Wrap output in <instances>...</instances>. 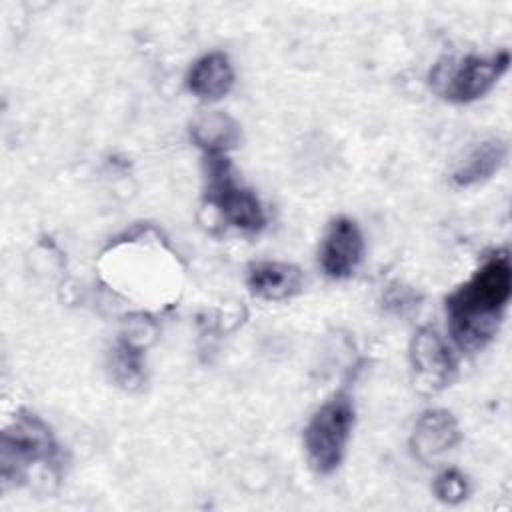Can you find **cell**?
Here are the masks:
<instances>
[{
  "instance_id": "1",
  "label": "cell",
  "mask_w": 512,
  "mask_h": 512,
  "mask_svg": "<svg viewBox=\"0 0 512 512\" xmlns=\"http://www.w3.org/2000/svg\"><path fill=\"white\" fill-rule=\"evenodd\" d=\"M510 294V256L498 250L446 298L448 332L462 352H478L496 336Z\"/></svg>"
},
{
  "instance_id": "2",
  "label": "cell",
  "mask_w": 512,
  "mask_h": 512,
  "mask_svg": "<svg viewBox=\"0 0 512 512\" xmlns=\"http://www.w3.org/2000/svg\"><path fill=\"white\" fill-rule=\"evenodd\" d=\"M510 66V52L490 56H444L428 72L434 94L452 104H468L488 94Z\"/></svg>"
},
{
  "instance_id": "3",
  "label": "cell",
  "mask_w": 512,
  "mask_h": 512,
  "mask_svg": "<svg viewBox=\"0 0 512 512\" xmlns=\"http://www.w3.org/2000/svg\"><path fill=\"white\" fill-rule=\"evenodd\" d=\"M0 464L4 486L24 480L34 464H44L58 474L62 464L60 446L48 424L36 414L20 412L2 434Z\"/></svg>"
},
{
  "instance_id": "4",
  "label": "cell",
  "mask_w": 512,
  "mask_h": 512,
  "mask_svg": "<svg viewBox=\"0 0 512 512\" xmlns=\"http://www.w3.org/2000/svg\"><path fill=\"white\" fill-rule=\"evenodd\" d=\"M204 198L222 218L244 234H258L266 226V212L260 198L238 184L226 154H206Z\"/></svg>"
},
{
  "instance_id": "5",
  "label": "cell",
  "mask_w": 512,
  "mask_h": 512,
  "mask_svg": "<svg viewBox=\"0 0 512 512\" xmlns=\"http://www.w3.org/2000/svg\"><path fill=\"white\" fill-rule=\"evenodd\" d=\"M354 426V404L348 394L338 392L326 400L304 428V450L318 474H332L346 452Z\"/></svg>"
},
{
  "instance_id": "6",
  "label": "cell",
  "mask_w": 512,
  "mask_h": 512,
  "mask_svg": "<svg viewBox=\"0 0 512 512\" xmlns=\"http://www.w3.org/2000/svg\"><path fill=\"white\" fill-rule=\"evenodd\" d=\"M410 366L416 388L436 394L450 386L456 376V358L446 340L430 326L420 328L410 342Z\"/></svg>"
},
{
  "instance_id": "7",
  "label": "cell",
  "mask_w": 512,
  "mask_h": 512,
  "mask_svg": "<svg viewBox=\"0 0 512 512\" xmlns=\"http://www.w3.org/2000/svg\"><path fill=\"white\" fill-rule=\"evenodd\" d=\"M364 256V238L352 218H334L320 244V266L328 278H350Z\"/></svg>"
},
{
  "instance_id": "8",
  "label": "cell",
  "mask_w": 512,
  "mask_h": 512,
  "mask_svg": "<svg viewBox=\"0 0 512 512\" xmlns=\"http://www.w3.org/2000/svg\"><path fill=\"white\" fill-rule=\"evenodd\" d=\"M460 438L462 434L456 418L448 410L436 408L422 412L416 420L410 436V448L420 462L430 464L456 448Z\"/></svg>"
},
{
  "instance_id": "9",
  "label": "cell",
  "mask_w": 512,
  "mask_h": 512,
  "mask_svg": "<svg viewBox=\"0 0 512 512\" xmlns=\"http://www.w3.org/2000/svg\"><path fill=\"white\" fill-rule=\"evenodd\" d=\"M302 272L298 266L278 260H260L248 266L246 284L248 290L270 302H282L296 296L302 290Z\"/></svg>"
},
{
  "instance_id": "10",
  "label": "cell",
  "mask_w": 512,
  "mask_h": 512,
  "mask_svg": "<svg viewBox=\"0 0 512 512\" xmlns=\"http://www.w3.org/2000/svg\"><path fill=\"white\" fill-rule=\"evenodd\" d=\"M186 86L204 102L224 98L234 86V68L230 58L220 50L200 56L186 74Z\"/></svg>"
},
{
  "instance_id": "11",
  "label": "cell",
  "mask_w": 512,
  "mask_h": 512,
  "mask_svg": "<svg viewBox=\"0 0 512 512\" xmlns=\"http://www.w3.org/2000/svg\"><path fill=\"white\" fill-rule=\"evenodd\" d=\"M506 154H508V146L504 140L500 138L482 140L454 168L452 182L460 188H468L488 180L494 172L500 170V166L506 160Z\"/></svg>"
},
{
  "instance_id": "12",
  "label": "cell",
  "mask_w": 512,
  "mask_h": 512,
  "mask_svg": "<svg viewBox=\"0 0 512 512\" xmlns=\"http://www.w3.org/2000/svg\"><path fill=\"white\" fill-rule=\"evenodd\" d=\"M190 136L204 154H226L238 146L240 126L224 112H206L190 124Z\"/></svg>"
},
{
  "instance_id": "13",
  "label": "cell",
  "mask_w": 512,
  "mask_h": 512,
  "mask_svg": "<svg viewBox=\"0 0 512 512\" xmlns=\"http://www.w3.org/2000/svg\"><path fill=\"white\" fill-rule=\"evenodd\" d=\"M112 372L118 384L124 388H136L144 380V360L142 348L130 338L120 340L112 354Z\"/></svg>"
},
{
  "instance_id": "14",
  "label": "cell",
  "mask_w": 512,
  "mask_h": 512,
  "mask_svg": "<svg viewBox=\"0 0 512 512\" xmlns=\"http://www.w3.org/2000/svg\"><path fill=\"white\" fill-rule=\"evenodd\" d=\"M434 496L444 502V504H460L462 500H466L470 486L466 476L456 470V468H448L444 472H440L434 480Z\"/></svg>"
}]
</instances>
